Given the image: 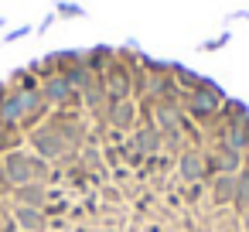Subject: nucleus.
<instances>
[{"instance_id": "f257e3e1", "label": "nucleus", "mask_w": 249, "mask_h": 232, "mask_svg": "<svg viewBox=\"0 0 249 232\" xmlns=\"http://www.w3.org/2000/svg\"><path fill=\"white\" fill-rule=\"evenodd\" d=\"M0 232H249V109L133 48L0 79Z\"/></svg>"}]
</instances>
